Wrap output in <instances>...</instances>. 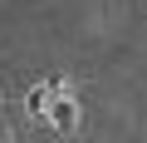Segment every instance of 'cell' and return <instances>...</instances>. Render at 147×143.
Listing matches in <instances>:
<instances>
[{"label": "cell", "mask_w": 147, "mask_h": 143, "mask_svg": "<svg viewBox=\"0 0 147 143\" xmlns=\"http://www.w3.org/2000/svg\"><path fill=\"white\" fill-rule=\"evenodd\" d=\"M49 99H54L49 89H34V94H30V109H34V118H44V109H49Z\"/></svg>", "instance_id": "2"}, {"label": "cell", "mask_w": 147, "mask_h": 143, "mask_svg": "<svg viewBox=\"0 0 147 143\" xmlns=\"http://www.w3.org/2000/svg\"><path fill=\"white\" fill-rule=\"evenodd\" d=\"M44 123L59 128V133H74V128H79V99H74V94H54L49 109H44Z\"/></svg>", "instance_id": "1"}]
</instances>
